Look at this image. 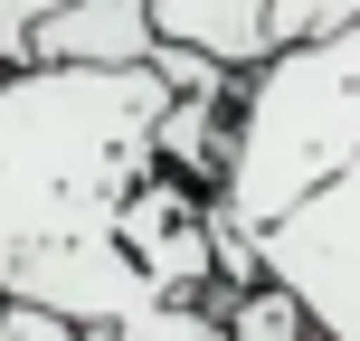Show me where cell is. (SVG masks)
I'll return each mask as SVG.
<instances>
[{
    "instance_id": "obj_6",
    "label": "cell",
    "mask_w": 360,
    "mask_h": 341,
    "mask_svg": "<svg viewBox=\"0 0 360 341\" xmlns=\"http://www.w3.org/2000/svg\"><path fill=\"white\" fill-rule=\"evenodd\" d=\"M218 341H313L304 304H294L285 285H218Z\"/></svg>"
},
{
    "instance_id": "obj_3",
    "label": "cell",
    "mask_w": 360,
    "mask_h": 341,
    "mask_svg": "<svg viewBox=\"0 0 360 341\" xmlns=\"http://www.w3.org/2000/svg\"><path fill=\"white\" fill-rule=\"evenodd\" d=\"M256 275L304 304L313 341H360V171H342L285 228L256 237Z\"/></svg>"
},
{
    "instance_id": "obj_5",
    "label": "cell",
    "mask_w": 360,
    "mask_h": 341,
    "mask_svg": "<svg viewBox=\"0 0 360 341\" xmlns=\"http://www.w3.org/2000/svg\"><path fill=\"white\" fill-rule=\"evenodd\" d=\"M162 48H190L228 76H256L275 57V0H152Z\"/></svg>"
},
{
    "instance_id": "obj_2",
    "label": "cell",
    "mask_w": 360,
    "mask_h": 341,
    "mask_svg": "<svg viewBox=\"0 0 360 341\" xmlns=\"http://www.w3.org/2000/svg\"><path fill=\"white\" fill-rule=\"evenodd\" d=\"M360 171V19L304 48H275L237 86V143L218 171V266L256 285V237L285 228L313 190Z\"/></svg>"
},
{
    "instance_id": "obj_9",
    "label": "cell",
    "mask_w": 360,
    "mask_h": 341,
    "mask_svg": "<svg viewBox=\"0 0 360 341\" xmlns=\"http://www.w3.org/2000/svg\"><path fill=\"white\" fill-rule=\"evenodd\" d=\"M0 341H95V332H67V323H48V313H10Z\"/></svg>"
},
{
    "instance_id": "obj_7",
    "label": "cell",
    "mask_w": 360,
    "mask_h": 341,
    "mask_svg": "<svg viewBox=\"0 0 360 341\" xmlns=\"http://www.w3.org/2000/svg\"><path fill=\"white\" fill-rule=\"evenodd\" d=\"M67 10V0H0V76L38 67V29Z\"/></svg>"
},
{
    "instance_id": "obj_1",
    "label": "cell",
    "mask_w": 360,
    "mask_h": 341,
    "mask_svg": "<svg viewBox=\"0 0 360 341\" xmlns=\"http://www.w3.org/2000/svg\"><path fill=\"white\" fill-rule=\"evenodd\" d=\"M171 86L152 67H19L0 76V294L95 341H143L171 304L124 256V209L162 171Z\"/></svg>"
},
{
    "instance_id": "obj_8",
    "label": "cell",
    "mask_w": 360,
    "mask_h": 341,
    "mask_svg": "<svg viewBox=\"0 0 360 341\" xmlns=\"http://www.w3.org/2000/svg\"><path fill=\"white\" fill-rule=\"evenodd\" d=\"M360 0H275V48H304V38H332L351 29Z\"/></svg>"
},
{
    "instance_id": "obj_10",
    "label": "cell",
    "mask_w": 360,
    "mask_h": 341,
    "mask_svg": "<svg viewBox=\"0 0 360 341\" xmlns=\"http://www.w3.org/2000/svg\"><path fill=\"white\" fill-rule=\"evenodd\" d=\"M0 332H10V294H0Z\"/></svg>"
},
{
    "instance_id": "obj_4",
    "label": "cell",
    "mask_w": 360,
    "mask_h": 341,
    "mask_svg": "<svg viewBox=\"0 0 360 341\" xmlns=\"http://www.w3.org/2000/svg\"><path fill=\"white\" fill-rule=\"evenodd\" d=\"M162 57L152 0H67L38 29V67H86V76H133Z\"/></svg>"
}]
</instances>
